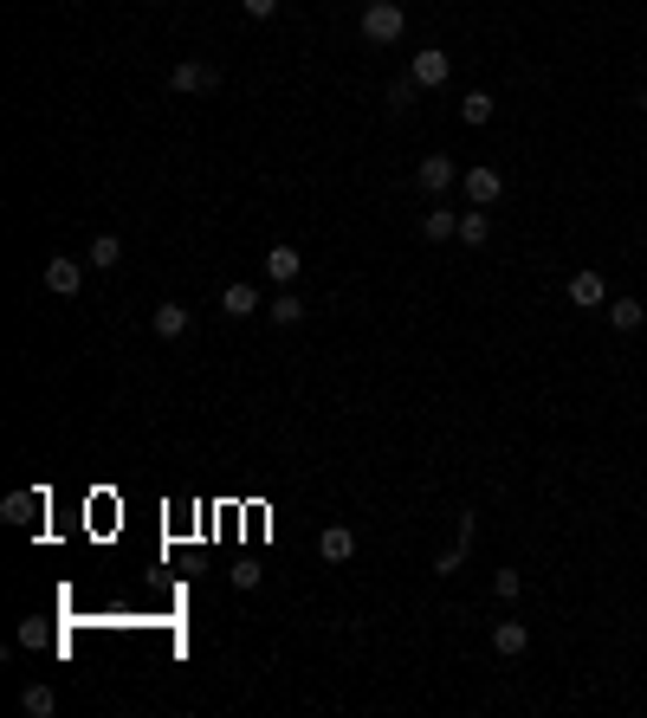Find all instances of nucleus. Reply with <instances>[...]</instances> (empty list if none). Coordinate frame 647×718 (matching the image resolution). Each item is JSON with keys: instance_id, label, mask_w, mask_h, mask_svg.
Instances as JSON below:
<instances>
[{"instance_id": "9", "label": "nucleus", "mask_w": 647, "mask_h": 718, "mask_svg": "<svg viewBox=\"0 0 647 718\" xmlns=\"http://www.w3.org/2000/svg\"><path fill=\"white\" fill-rule=\"evenodd\" d=\"M318 557H324V563H350V557H356V531H350V524H324Z\"/></svg>"}, {"instance_id": "12", "label": "nucleus", "mask_w": 647, "mask_h": 718, "mask_svg": "<svg viewBox=\"0 0 647 718\" xmlns=\"http://www.w3.org/2000/svg\"><path fill=\"white\" fill-rule=\"evenodd\" d=\"M298 266H305V259H298V246H285V240L266 253V279H272V285H292V279H298Z\"/></svg>"}, {"instance_id": "19", "label": "nucleus", "mask_w": 647, "mask_h": 718, "mask_svg": "<svg viewBox=\"0 0 647 718\" xmlns=\"http://www.w3.org/2000/svg\"><path fill=\"white\" fill-rule=\"evenodd\" d=\"M20 706H26V718H52L59 712V693H52V686H26Z\"/></svg>"}, {"instance_id": "21", "label": "nucleus", "mask_w": 647, "mask_h": 718, "mask_svg": "<svg viewBox=\"0 0 647 718\" xmlns=\"http://www.w3.org/2000/svg\"><path fill=\"white\" fill-rule=\"evenodd\" d=\"M492 110H499L492 91H466V98H460V117H466V123H492Z\"/></svg>"}, {"instance_id": "11", "label": "nucleus", "mask_w": 647, "mask_h": 718, "mask_svg": "<svg viewBox=\"0 0 647 718\" xmlns=\"http://www.w3.org/2000/svg\"><path fill=\"white\" fill-rule=\"evenodd\" d=\"M220 311H227V317H253V311H266V305H259V285L233 279L227 292H220Z\"/></svg>"}, {"instance_id": "22", "label": "nucleus", "mask_w": 647, "mask_h": 718, "mask_svg": "<svg viewBox=\"0 0 647 718\" xmlns=\"http://www.w3.org/2000/svg\"><path fill=\"white\" fill-rule=\"evenodd\" d=\"M518 589H525V576H518V570H499V576H492V596H499V602H518Z\"/></svg>"}, {"instance_id": "14", "label": "nucleus", "mask_w": 647, "mask_h": 718, "mask_svg": "<svg viewBox=\"0 0 647 718\" xmlns=\"http://www.w3.org/2000/svg\"><path fill=\"white\" fill-rule=\"evenodd\" d=\"M602 311H609L615 330H641V324H647V305H641V298H609Z\"/></svg>"}, {"instance_id": "10", "label": "nucleus", "mask_w": 647, "mask_h": 718, "mask_svg": "<svg viewBox=\"0 0 647 718\" xmlns=\"http://www.w3.org/2000/svg\"><path fill=\"white\" fill-rule=\"evenodd\" d=\"M525 647H531V628H525V621H499V628H492V654H499V660H518Z\"/></svg>"}, {"instance_id": "7", "label": "nucleus", "mask_w": 647, "mask_h": 718, "mask_svg": "<svg viewBox=\"0 0 647 718\" xmlns=\"http://www.w3.org/2000/svg\"><path fill=\"white\" fill-rule=\"evenodd\" d=\"M473 531H479V518H473V512H460V537H453V544L434 557V576H453V570H460L466 550H473Z\"/></svg>"}, {"instance_id": "3", "label": "nucleus", "mask_w": 647, "mask_h": 718, "mask_svg": "<svg viewBox=\"0 0 647 718\" xmlns=\"http://www.w3.org/2000/svg\"><path fill=\"white\" fill-rule=\"evenodd\" d=\"M214 85H220V72H214V65H201V59H182L169 72V91H182V98H201V91H214Z\"/></svg>"}, {"instance_id": "24", "label": "nucleus", "mask_w": 647, "mask_h": 718, "mask_svg": "<svg viewBox=\"0 0 647 718\" xmlns=\"http://www.w3.org/2000/svg\"><path fill=\"white\" fill-rule=\"evenodd\" d=\"M246 7V20H272V13H279V0H240Z\"/></svg>"}, {"instance_id": "1", "label": "nucleus", "mask_w": 647, "mask_h": 718, "mask_svg": "<svg viewBox=\"0 0 647 718\" xmlns=\"http://www.w3.org/2000/svg\"><path fill=\"white\" fill-rule=\"evenodd\" d=\"M402 33H408V13L395 7V0H369L363 7V39L369 46H395Z\"/></svg>"}, {"instance_id": "13", "label": "nucleus", "mask_w": 647, "mask_h": 718, "mask_svg": "<svg viewBox=\"0 0 647 718\" xmlns=\"http://www.w3.org/2000/svg\"><path fill=\"white\" fill-rule=\"evenodd\" d=\"M486 240H492V214H486V207H466V214H460V246H473V253H479Z\"/></svg>"}, {"instance_id": "6", "label": "nucleus", "mask_w": 647, "mask_h": 718, "mask_svg": "<svg viewBox=\"0 0 647 718\" xmlns=\"http://www.w3.org/2000/svg\"><path fill=\"white\" fill-rule=\"evenodd\" d=\"M563 292H570L576 311H602V305H609V285H602V272H570V285H563Z\"/></svg>"}, {"instance_id": "15", "label": "nucleus", "mask_w": 647, "mask_h": 718, "mask_svg": "<svg viewBox=\"0 0 647 718\" xmlns=\"http://www.w3.org/2000/svg\"><path fill=\"white\" fill-rule=\"evenodd\" d=\"M7 524H33V512H46V492H7Z\"/></svg>"}, {"instance_id": "5", "label": "nucleus", "mask_w": 647, "mask_h": 718, "mask_svg": "<svg viewBox=\"0 0 647 718\" xmlns=\"http://www.w3.org/2000/svg\"><path fill=\"white\" fill-rule=\"evenodd\" d=\"M447 72H453V59L440 46H421L415 52V65H408V78H415L421 91H434V85H447Z\"/></svg>"}, {"instance_id": "4", "label": "nucleus", "mask_w": 647, "mask_h": 718, "mask_svg": "<svg viewBox=\"0 0 647 718\" xmlns=\"http://www.w3.org/2000/svg\"><path fill=\"white\" fill-rule=\"evenodd\" d=\"M78 285H85V259L52 253V259H46V292H52V298H72Z\"/></svg>"}, {"instance_id": "17", "label": "nucleus", "mask_w": 647, "mask_h": 718, "mask_svg": "<svg viewBox=\"0 0 647 718\" xmlns=\"http://www.w3.org/2000/svg\"><path fill=\"white\" fill-rule=\"evenodd\" d=\"M149 324H156V337H182V330H188V305H175V298H169V305H156V317H149Z\"/></svg>"}, {"instance_id": "25", "label": "nucleus", "mask_w": 647, "mask_h": 718, "mask_svg": "<svg viewBox=\"0 0 647 718\" xmlns=\"http://www.w3.org/2000/svg\"><path fill=\"white\" fill-rule=\"evenodd\" d=\"M13 641H20V647H39V641H46V628H39V621H20V634H13Z\"/></svg>"}, {"instance_id": "23", "label": "nucleus", "mask_w": 647, "mask_h": 718, "mask_svg": "<svg viewBox=\"0 0 647 718\" xmlns=\"http://www.w3.org/2000/svg\"><path fill=\"white\" fill-rule=\"evenodd\" d=\"M415 91H421L415 78H395V85H389V104H415Z\"/></svg>"}, {"instance_id": "18", "label": "nucleus", "mask_w": 647, "mask_h": 718, "mask_svg": "<svg viewBox=\"0 0 647 718\" xmlns=\"http://www.w3.org/2000/svg\"><path fill=\"white\" fill-rule=\"evenodd\" d=\"M110 266H123V240L117 233H98L91 240V272H110Z\"/></svg>"}, {"instance_id": "16", "label": "nucleus", "mask_w": 647, "mask_h": 718, "mask_svg": "<svg viewBox=\"0 0 647 718\" xmlns=\"http://www.w3.org/2000/svg\"><path fill=\"white\" fill-rule=\"evenodd\" d=\"M421 233H428V240H460V214H453V207H428V214H421Z\"/></svg>"}, {"instance_id": "2", "label": "nucleus", "mask_w": 647, "mask_h": 718, "mask_svg": "<svg viewBox=\"0 0 647 718\" xmlns=\"http://www.w3.org/2000/svg\"><path fill=\"white\" fill-rule=\"evenodd\" d=\"M460 195L473 201V207H492V201L505 195V175H499V169H486V162H479V169H466V175H460Z\"/></svg>"}, {"instance_id": "8", "label": "nucleus", "mask_w": 647, "mask_h": 718, "mask_svg": "<svg viewBox=\"0 0 647 718\" xmlns=\"http://www.w3.org/2000/svg\"><path fill=\"white\" fill-rule=\"evenodd\" d=\"M415 188L421 195H447L453 188V156H421L415 162Z\"/></svg>"}, {"instance_id": "26", "label": "nucleus", "mask_w": 647, "mask_h": 718, "mask_svg": "<svg viewBox=\"0 0 647 718\" xmlns=\"http://www.w3.org/2000/svg\"><path fill=\"white\" fill-rule=\"evenodd\" d=\"M641 110H647V91H641Z\"/></svg>"}, {"instance_id": "20", "label": "nucleus", "mask_w": 647, "mask_h": 718, "mask_svg": "<svg viewBox=\"0 0 647 718\" xmlns=\"http://www.w3.org/2000/svg\"><path fill=\"white\" fill-rule=\"evenodd\" d=\"M266 317H272V324H285V330H292L298 317H305V305H298V292H292V285H285V292H279V298L266 305Z\"/></svg>"}]
</instances>
